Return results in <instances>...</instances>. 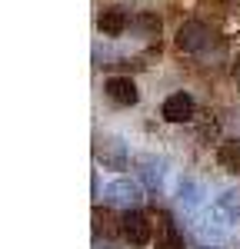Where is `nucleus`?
I'll return each mask as SVG.
<instances>
[{"label":"nucleus","instance_id":"1","mask_svg":"<svg viewBox=\"0 0 240 249\" xmlns=\"http://www.w3.org/2000/svg\"><path fill=\"white\" fill-rule=\"evenodd\" d=\"M94 156H97L100 166H107V170H123L127 166V143L120 140V136H100L97 143H94Z\"/></svg>","mask_w":240,"mask_h":249},{"label":"nucleus","instance_id":"2","mask_svg":"<svg viewBox=\"0 0 240 249\" xmlns=\"http://www.w3.org/2000/svg\"><path fill=\"white\" fill-rule=\"evenodd\" d=\"M210 27L207 23H200V20H187V23H180L177 30V47L183 53H200L207 43H210Z\"/></svg>","mask_w":240,"mask_h":249},{"label":"nucleus","instance_id":"3","mask_svg":"<svg viewBox=\"0 0 240 249\" xmlns=\"http://www.w3.org/2000/svg\"><path fill=\"white\" fill-rule=\"evenodd\" d=\"M103 199H107L110 206H120V210H137L140 203H143V193H140V186L130 183V179H114V183L103 190Z\"/></svg>","mask_w":240,"mask_h":249},{"label":"nucleus","instance_id":"4","mask_svg":"<svg viewBox=\"0 0 240 249\" xmlns=\"http://www.w3.org/2000/svg\"><path fill=\"white\" fill-rule=\"evenodd\" d=\"M120 232H123V239H127L130 246H147V243H150V236H154L150 219H147L143 213H137V210H127V213H123V219H120Z\"/></svg>","mask_w":240,"mask_h":249},{"label":"nucleus","instance_id":"5","mask_svg":"<svg viewBox=\"0 0 240 249\" xmlns=\"http://www.w3.org/2000/svg\"><path fill=\"white\" fill-rule=\"evenodd\" d=\"M160 113L167 123H187V120H194V96L190 93H170L163 100V107H160Z\"/></svg>","mask_w":240,"mask_h":249},{"label":"nucleus","instance_id":"6","mask_svg":"<svg viewBox=\"0 0 240 249\" xmlns=\"http://www.w3.org/2000/svg\"><path fill=\"white\" fill-rule=\"evenodd\" d=\"M103 90H107V96H110L114 103H120V107H134L140 100V90L130 77H110L103 83Z\"/></svg>","mask_w":240,"mask_h":249},{"label":"nucleus","instance_id":"7","mask_svg":"<svg viewBox=\"0 0 240 249\" xmlns=\"http://www.w3.org/2000/svg\"><path fill=\"white\" fill-rule=\"evenodd\" d=\"M127 23H130L127 14L117 10V7H110V10H103V14L97 17V30L103 34V37H120V34L127 30Z\"/></svg>","mask_w":240,"mask_h":249},{"label":"nucleus","instance_id":"8","mask_svg":"<svg viewBox=\"0 0 240 249\" xmlns=\"http://www.w3.org/2000/svg\"><path fill=\"white\" fill-rule=\"evenodd\" d=\"M137 176L150 190H160V183H163V160H157V156H140L137 160Z\"/></svg>","mask_w":240,"mask_h":249},{"label":"nucleus","instance_id":"9","mask_svg":"<svg viewBox=\"0 0 240 249\" xmlns=\"http://www.w3.org/2000/svg\"><path fill=\"white\" fill-rule=\"evenodd\" d=\"M217 160H220V166H223V170L240 173V140H230V143H220Z\"/></svg>","mask_w":240,"mask_h":249},{"label":"nucleus","instance_id":"10","mask_svg":"<svg viewBox=\"0 0 240 249\" xmlns=\"http://www.w3.org/2000/svg\"><path fill=\"white\" fill-rule=\"evenodd\" d=\"M214 210H217L223 219H237V216H240V193L237 190H227L223 196H217Z\"/></svg>","mask_w":240,"mask_h":249},{"label":"nucleus","instance_id":"11","mask_svg":"<svg viewBox=\"0 0 240 249\" xmlns=\"http://www.w3.org/2000/svg\"><path fill=\"white\" fill-rule=\"evenodd\" d=\"M180 203H183L187 210H197L200 203H203V190H200L194 179H183V183H180Z\"/></svg>","mask_w":240,"mask_h":249},{"label":"nucleus","instance_id":"12","mask_svg":"<svg viewBox=\"0 0 240 249\" xmlns=\"http://www.w3.org/2000/svg\"><path fill=\"white\" fill-rule=\"evenodd\" d=\"M157 249H183V236L177 232L174 223H163V232L157 239Z\"/></svg>","mask_w":240,"mask_h":249},{"label":"nucleus","instance_id":"13","mask_svg":"<svg viewBox=\"0 0 240 249\" xmlns=\"http://www.w3.org/2000/svg\"><path fill=\"white\" fill-rule=\"evenodd\" d=\"M94 249H114L110 243H94Z\"/></svg>","mask_w":240,"mask_h":249},{"label":"nucleus","instance_id":"14","mask_svg":"<svg viewBox=\"0 0 240 249\" xmlns=\"http://www.w3.org/2000/svg\"><path fill=\"white\" fill-rule=\"evenodd\" d=\"M234 77L240 80V57H237V63H234Z\"/></svg>","mask_w":240,"mask_h":249}]
</instances>
